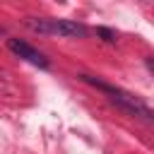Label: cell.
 I'll use <instances>...</instances> for the list:
<instances>
[{
    "mask_svg": "<svg viewBox=\"0 0 154 154\" xmlns=\"http://www.w3.org/2000/svg\"><path fill=\"white\" fill-rule=\"evenodd\" d=\"M7 48L17 55V58H22V60H26V63H31V65H36V67H41V70H48L51 67V63H48V58L41 53V51H36L34 46H29L26 41H22V38H7Z\"/></svg>",
    "mask_w": 154,
    "mask_h": 154,
    "instance_id": "obj_3",
    "label": "cell"
},
{
    "mask_svg": "<svg viewBox=\"0 0 154 154\" xmlns=\"http://www.w3.org/2000/svg\"><path fill=\"white\" fill-rule=\"evenodd\" d=\"M144 63H147V67H149V72H152V75H154V58H147V60H144Z\"/></svg>",
    "mask_w": 154,
    "mask_h": 154,
    "instance_id": "obj_5",
    "label": "cell"
},
{
    "mask_svg": "<svg viewBox=\"0 0 154 154\" xmlns=\"http://www.w3.org/2000/svg\"><path fill=\"white\" fill-rule=\"evenodd\" d=\"M24 26L46 34V36H60V38H84L87 26L75 19H51V17H24Z\"/></svg>",
    "mask_w": 154,
    "mask_h": 154,
    "instance_id": "obj_2",
    "label": "cell"
},
{
    "mask_svg": "<svg viewBox=\"0 0 154 154\" xmlns=\"http://www.w3.org/2000/svg\"><path fill=\"white\" fill-rule=\"evenodd\" d=\"M79 79H82L84 84L99 89L101 94H106V99H108L111 103H116L118 108H123L125 113L137 116V118H144V120H152V108H147V106H144L140 99H135L132 94H128V91H123V89H118V87H111V84L91 77V75H79Z\"/></svg>",
    "mask_w": 154,
    "mask_h": 154,
    "instance_id": "obj_1",
    "label": "cell"
},
{
    "mask_svg": "<svg viewBox=\"0 0 154 154\" xmlns=\"http://www.w3.org/2000/svg\"><path fill=\"white\" fill-rule=\"evenodd\" d=\"M96 36H101V41L106 43H116V31H111L108 26H96Z\"/></svg>",
    "mask_w": 154,
    "mask_h": 154,
    "instance_id": "obj_4",
    "label": "cell"
}]
</instances>
